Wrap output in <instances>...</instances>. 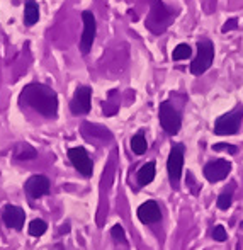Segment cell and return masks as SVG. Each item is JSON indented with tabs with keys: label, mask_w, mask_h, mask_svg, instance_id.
<instances>
[{
	"label": "cell",
	"mask_w": 243,
	"mask_h": 250,
	"mask_svg": "<svg viewBox=\"0 0 243 250\" xmlns=\"http://www.w3.org/2000/svg\"><path fill=\"white\" fill-rule=\"evenodd\" d=\"M20 105H27V107L34 109L44 118H56L58 114V96L51 87L44 85V83H29L22 89L19 96Z\"/></svg>",
	"instance_id": "1"
},
{
	"label": "cell",
	"mask_w": 243,
	"mask_h": 250,
	"mask_svg": "<svg viewBox=\"0 0 243 250\" xmlns=\"http://www.w3.org/2000/svg\"><path fill=\"white\" fill-rule=\"evenodd\" d=\"M214 60V44L209 40H199L197 41V55L191 63V73L192 75H202L211 68Z\"/></svg>",
	"instance_id": "2"
},
{
	"label": "cell",
	"mask_w": 243,
	"mask_h": 250,
	"mask_svg": "<svg viewBox=\"0 0 243 250\" xmlns=\"http://www.w3.org/2000/svg\"><path fill=\"white\" fill-rule=\"evenodd\" d=\"M172 19L174 16L162 0H151V12L148 17V27L151 33L162 34L172 22Z\"/></svg>",
	"instance_id": "3"
},
{
	"label": "cell",
	"mask_w": 243,
	"mask_h": 250,
	"mask_svg": "<svg viewBox=\"0 0 243 250\" xmlns=\"http://www.w3.org/2000/svg\"><path fill=\"white\" fill-rule=\"evenodd\" d=\"M158 119H160V126L163 128V131L167 135L174 136L181 131V126H182L181 112L168 101L162 102L160 107H158Z\"/></svg>",
	"instance_id": "4"
},
{
	"label": "cell",
	"mask_w": 243,
	"mask_h": 250,
	"mask_svg": "<svg viewBox=\"0 0 243 250\" xmlns=\"http://www.w3.org/2000/svg\"><path fill=\"white\" fill-rule=\"evenodd\" d=\"M243 121V107H237L235 111L226 112V114L220 116L214 123V135L228 136V135H237L240 131V126Z\"/></svg>",
	"instance_id": "5"
},
{
	"label": "cell",
	"mask_w": 243,
	"mask_h": 250,
	"mask_svg": "<svg viewBox=\"0 0 243 250\" xmlns=\"http://www.w3.org/2000/svg\"><path fill=\"white\" fill-rule=\"evenodd\" d=\"M182 168H184V145L182 143H175L167 158V172L172 188H177L179 182H181Z\"/></svg>",
	"instance_id": "6"
},
{
	"label": "cell",
	"mask_w": 243,
	"mask_h": 250,
	"mask_svg": "<svg viewBox=\"0 0 243 250\" xmlns=\"http://www.w3.org/2000/svg\"><path fill=\"white\" fill-rule=\"evenodd\" d=\"M68 158L72 162L73 167L79 170V174H82L83 177H92L94 174V162L89 157L87 150L83 146H75V148L68 150Z\"/></svg>",
	"instance_id": "7"
},
{
	"label": "cell",
	"mask_w": 243,
	"mask_h": 250,
	"mask_svg": "<svg viewBox=\"0 0 243 250\" xmlns=\"http://www.w3.org/2000/svg\"><path fill=\"white\" fill-rule=\"evenodd\" d=\"M49 189H51V182L46 175H31L29 179L24 184V192L31 201L33 199H40L43 196L49 194Z\"/></svg>",
	"instance_id": "8"
},
{
	"label": "cell",
	"mask_w": 243,
	"mask_h": 250,
	"mask_svg": "<svg viewBox=\"0 0 243 250\" xmlns=\"http://www.w3.org/2000/svg\"><path fill=\"white\" fill-rule=\"evenodd\" d=\"M92 107V89L90 87H79L73 94V99L70 102V111L75 116L89 114Z\"/></svg>",
	"instance_id": "9"
},
{
	"label": "cell",
	"mask_w": 243,
	"mask_h": 250,
	"mask_svg": "<svg viewBox=\"0 0 243 250\" xmlns=\"http://www.w3.org/2000/svg\"><path fill=\"white\" fill-rule=\"evenodd\" d=\"M82 19H83V33H82V41H80V51L83 55H89V51L92 50L94 40H96L97 22L90 10H85L82 14Z\"/></svg>",
	"instance_id": "10"
},
{
	"label": "cell",
	"mask_w": 243,
	"mask_h": 250,
	"mask_svg": "<svg viewBox=\"0 0 243 250\" xmlns=\"http://www.w3.org/2000/svg\"><path fill=\"white\" fill-rule=\"evenodd\" d=\"M231 172V164L224 158H218V160H213L209 164L204 165L202 168V174L206 177V181L209 182H221L230 175Z\"/></svg>",
	"instance_id": "11"
},
{
	"label": "cell",
	"mask_w": 243,
	"mask_h": 250,
	"mask_svg": "<svg viewBox=\"0 0 243 250\" xmlns=\"http://www.w3.org/2000/svg\"><path fill=\"white\" fill-rule=\"evenodd\" d=\"M2 221L5 223L7 228H12L16 231H20L26 223V213L22 208L16 206V204H7L2 211Z\"/></svg>",
	"instance_id": "12"
},
{
	"label": "cell",
	"mask_w": 243,
	"mask_h": 250,
	"mask_svg": "<svg viewBox=\"0 0 243 250\" xmlns=\"http://www.w3.org/2000/svg\"><path fill=\"white\" fill-rule=\"evenodd\" d=\"M136 216L142 223L145 225H153V223H160L162 221V209L158 206L157 201H145L142 206L136 211Z\"/></svg>",
	"instance_id": "13"
},
{
	"label": "cell",
	"mask_w": 243,
	"mask_h": 250,
	"mask_svg": "<svg viewBox=\"0 0 243 250\" xmlns=\"http://www.w3.org/2000/svg\"><path fill=\"white\" fill-rule=\"evenodd\" d=\"M155 174H157V167H155V162H146L145 165H142V168L138 170V175H136V179H138V184L142 186H148L153 182L155 179Z\"/></svg>",
	"instance_id": "14"
},
{
	"label": "cell",
	"mask_w": 243,
	"mask_h": 250,
	"mask_svg": "<svg viewBox=\"0 0 243 250\" xmlns=\"http://www.w3.org/2000/svg\"><path fill=\"white\" fill-rule=\"evenodd\" d=\"M83 135L87 136L89 140L92 138H101V140H111V133L107 131V128H102V126H97V125H90V123H85L83 125Z\"/></svg>",
	"instance_id": "15"
},
{
	"label": "cell",
	"mask_w": 243,
	"mask_h": 250,
	"mask_svg": "<svg viewBox=\"0 0 243 250\" xmlns=\"http://www.w3.org/2000/svg\"><path fill=\"white\" fill-rule=\"evenodd\" d=\"M40 19V7L34 0H27L26 10H24V22L26 26H34Z\"/></svg>",
	"instance_id": "16"
},
{
	"label": "cell",
	"mask_w": 243,
	"mask_h": 250,
	"mask_svg": "<svg viewBox=\"0 0 243 250\" xmlns=\"http://www.w3.org/2000/svg\"><path fill=\"white\" fill-rule=\"evenodd\" d=\"M36 157H38V151L31 145H27V143H19L14 148V158H17V160H33Z\"/></svg>",
	"instance_id": "17"
},
{
	"label": "cell",
	"mask_w": 243,
	"mask_h": 250,
	"mask_svg": "<svg viewBox=\"0 0 243 250\" xmlns=\"http://www.w3.org/2000/svg\"><path fill=\"white\" fill-rule=\"evenodd\" d=\"M131 150H133V153H136V155H143L148 150V143H146V138H145V135H143V131H138L131 138Z\"/></svg>",
	"instance_id": "18"
},
{
	"label": "cell",
	"mask_w": 243,
	"mask_h": 250,
	"mask_svg": "<svg viewBox=\"0 0 243 250\" xmlns=\"http://www.w3.org/2000/svg\"><path fill=\"white\" fill-rule=\"evenodd\" d=\"M31 237H43L44 233L48 231V223L41 218H36L29 223V228H27Z\"/></svg>",
	"instance_id": "19"
},
{
	"label": "cell",
	"mask_w": 243,
	"mask_h": 250,
	"mask_svg": "<svg viewBox=\"0 0 243 250\" xmlns=\"http://www.w3.org/2000/svg\"><path fill=\"white\" fill-rule=\"evenodd\" d=\"M111 238L114 240V244H118V245H124V247H128V238H126V231H124V228H122V225H119V223H116L114 227L111 228Z\"/></svg>",
	"instance_id": "20"
},
{
	"label": "cell",
	"mask_w": 243,
	"mask_h": 250,
	"mask_svg": "<svg viewBox=\"0 0 243 250\" xmlns=\"http://www.w3.org/2000/svg\"><path fill=\"white\" fill-rule=\"evenodd\" d=\"M231 204H233V188H231L230 191L226 189L224 192H221V194L218 196V199H216V206L220 208V209H223V211L230 209Z\"/></svg>",
	"instance_id": "21"
},
{
	"label": "cell",
	"mask_w": 243,
	"mask_h": 250,
	"mask_svg": "<svg viewBox=\"0 0 243 250\" xmlns=\"http://www.w3.org/2000/svg\"><path fill=\"white\" fill-rule=\"evenodd\" d=\"M191 55H192L191 46L182 43V44H179V46H175L174 53H172V60H174V62H182V60L191 58Z\"/></svg>",
	"instance_id": "22"
},
{
	"label": "cell",
	"mask_w": 243,
	"mask_h": 250,
	"mask_svg": "<svg viewBox=\"0 0 243 250\" xmlns=\"http://www.w3.org/2000/svg\"><path fill=\"white\" fill-rule=\"evenodd\" d=\"M213 238L216 242H224L228 238V235H226V230H224V227L223 225H216V227L213 228Z\"/></svg>",
	"instance_id": "23"
},
{
	"label": "cell",
	"mask_w": 243,
	"mask_h": 250,
	"mask_svg": "<svg viewBox=\"0 0 243 250\" xmlns=\"http://www.w3.org/2000/svg\"><path fill=\"white\" fill-rule=\"evenodd\" d=\"M213 150L214 151H228V153L235 155L238 151V148L235 145H230V143H216V145H213Z\"/></svg>",
	"instance_id": "24"
},
{
	"label": "cell",
	"mask_w": 243,
	"mask_h": 250,
	"mask_svg": "<svg viewBox=\"0 0 243 250\" xmlns=\"http://www.w3.org/2000/svg\"><path fill=\"white\" fill-rule=\"evenodd\" d=\"M238 29V19L237 17H231L224 22V26L221 27V33H228V31H235Z\"/></svg>",
	"instance_id": "25"
},
{
	"label": "cell",
	"mask_w": 243,
	"mask_h": 250,
	"mask_svg": "<svg viewBox=\"0 0 243 250\" xmlns=\"http://www.w3.org/2000/svg\"><path fill=\"white\" fill-rule=\"evenodd\" d=\"M49 250H66V249H65V245H63V244H55Z\"/></svg>",
	"instance_id": "26"
},
{
	"label": "cell",
	"mask_w": 243,
	"mask_h": 250,
	"mask_svg": "<svg viewBox=\"0 0 243 250\" xmlns=\"http://www.w3.org/2000/svg\"><path fill=\"white\" fill-rule=\"evenodd\" d=\"M242 225H243V223H242Z\"/></svg>",
	"instance_id": "27"
}]
</instances>
